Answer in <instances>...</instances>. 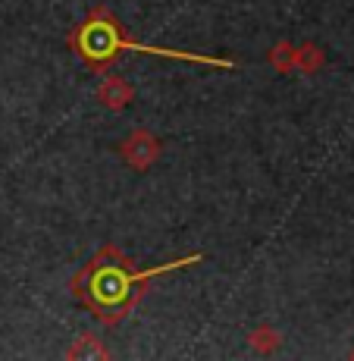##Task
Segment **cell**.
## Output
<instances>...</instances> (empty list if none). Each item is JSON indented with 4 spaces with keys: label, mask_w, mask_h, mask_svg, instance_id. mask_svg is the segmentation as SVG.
<instances>
[{
    "label": "cell",
    "mask_w": 354,
    "mask_h": 361,
    "mask_svg": "<svg viewBox=\"0 0 354 361\" xmlns=\"http://www.w3.org/2000/svg\"><path fill=\"white\" fill-rule=\"evenodd\" d=\"M75 51L88 60L91 66H101L107 60H113L116 51H144V54H160V57L172 60H189V63H204V66H232L226 60H210V57H198V54H182V51H163V47H148V44H135V41L122 38V32L113 25V19L107 13L91 16L79 32H75Z\"/></svg>",
    "instance_id": "obj_2"
},
{
    "label": "cell",
    "mask_w": 354,
    "mask_h": 361,
    "mask_svg": "<svg viewBox=\"0 0 354 361\" xmlns=\"http://www.w3.org/2000/svg\"><path fill=\"white\" fill-rule=\"evenodd\" d=\"M129 98H132V88L126 85V82H120V79L107 82V85H103V92H101V101L110 104V107H122Z\"/></svg>",
    "instance_id": "obj_4"
},
{
    "label": "cell",
    "mask_w": 354,
    "mask_h": 361,
    "mask_svg": "<svg viewBox=\"0 0 354 361\" xmlns=\"http://www.w3.org/2000/svg\"><path fill=\"white\" fill-rule=\"evenodd\" d=\"M198 261H201V255H191V258L170 261V264H160V267L135 274V270L129 267V261L122 258L116 248H103V252L75 276V295H82V302L94 311L97 321L116 324L120 317H126L138 305V298L144 295L148 280H154L157 274H166V270H172V267H185V264H198Z\"/></svg>",
    "instance_id": "obj_1"
},
{
    "label": "cell",
    "mask_w": 354,
    "mask_h": 361,
    "mask_svg": "<svg viewBox=\"0 0 354 361\" xmlns=\"http://www.w3.org/2000/svg\"><path fill=\"white\" fill-rule=\"evenodd\" d=\"M122 157H126L132 166L144 170L148 164H154V157H157V142L148 135V132H135V135H132L129 142L122 145Z\"/></svg>",
    "instance_id": "obj_3"
}]
</instances>
